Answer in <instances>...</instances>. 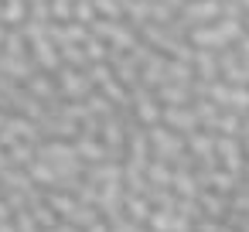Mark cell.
<instances>
[{
	"instance_id": "6da1fadb",
	"label": "cell",
	"mask_w": 249,
	"mask_h": 232,
	"mask_svg": "<svg viewBox=\"0 0 249 232\" xmlns=\"http://www.w3.org/2000/svg\"><path fill=\"white\" fill-rule=\"evenodd\" d=\"M242 35V28H239V21L235 18H229V21H222L218 28H201V31H195L191 35V41L195 45H201V48H222V45H229L232 38H239Z\"/></svg>"
},
{
	"instance_id": "7a4b0ae2",
	"label": "cell",
	"mask_w": 249,
	"mask_h": 232,
	"mask_svg": "<svg viewBox=\"0 0 249 232\" xmlns=\"http://www.w3.org/2000/svg\"><path fill=\"white\" fill-rule=\"evenodd\" d=\"M215 157H218V164L225 167V171H232V174H239L242 178V164H246V150H242V143L235 140V137H215Z\"/></svg>"
},
{
	"instance_id": "3957f363",
	"label": "cell",
	"mask_w": 249,
	"mask_h": 232,
	"mask_svg": "<svg viewBox=\"0 0 249 232\" xmlns=\"http://www.w3.org/2000/svg\"><path fill=\"white\" fill-rule=\"evenodd\" d=\"M150 140H154V150H157V161H178L181 154H184V140L181 137H174V133H167V130H150Z\"/></svg>"
},
{
	"instance_id": "277c9868",
	"label": "cell",
	"mask_w": 249,
	"mask_h": 232,
	"mask_svg": "<svg viewBox=\"0 0 249 232\" xmlns=\"http://www.w3.org/2000/svg\"><path fill=\"white\" fill-rule=\"evenodd\" d=\"M198 205H201V215H208V218H225L229 215V195H222V191L201 188L198 191Z\"/></svg>"
},
{
	"instance_id": "5b68a950",
	"label": "cell",
	"mask_w": 249,
	"mask_h": 232,
	"mask_svg": "<svg viewBox=\"0 0 249 232\" xmlns=\"http://www.w3.org/2000/svg\"><path fill=\"white\" fill-rule=\"evenodd\" d=\"M171 191H174L178 198H198V191H201V181L195 178V171H191V167H174Z\"/></svg>"
},
{
	"instance_id": "8992f818",
	"label": "cell",
	"mask_w": 249,
	"mask_h": 232,
	"mask_svg": "<svg viewBox=\"0 0 249 232\" xmlns=\"http://www.w3.org/2000/svg\"><path fill=\"white\" fill-rule=\"evenodd\" d=\"M150 212H154V205H150V198H147V195H126V201H123V215H126L130 222L147 225Z\"/></svg>"
},
{
	"instance_id": "52a82bcc",
	"label": "cell",
	"mask_w": 249,
	"mask_h": 232,
	"mask_svg": "<svg viewBox=\"0 0 249 232\" xmlns=\"http://www.w3.org/2000/svg\"><path fill=\"white\" fill-rule=\"evenodd\" d=\"M45 201L58 212V218H69V215L75 212V205H79V198H75V195H69V191H48V195H45Z\"/></svg>"
},
{
	"instance_id": "ba28073f",
	"label": "cell",
	"mask_w": 249,
	"mask_h": 232,
	"mask_svg": "<svg viewBox=\"0 0 249 232\" xmlns=\"http://www.w3.org/2000/svg\"><path fill=\"white\" fill-rule=\"evenodd\" d=\"M147 181H150V184H160V188H171L174 167H171L167 161H150V164H147Z\"/></svg>"
},
{
	"instance_id": "9c48e42d",
	"label": "cell",
	"mask_w": 249,
	"mask_h": 232,
	"mask_svg": "<svg viewBox=\"0 0 249 232\" xmlns=\"http://www.w3.org/2000/svg\"><path fill=\"white\" fill-rule=\"evenodd\" d=\"M28 174H31V181L41 184V188H55V184H58V174H55V167H52L48 161H35Z\"/></svg>"
},
{
	"instance_id": "30bf717a",
	"label": "cell",
	"mask_w": 249,
	"mask_h": 232,
	"mask_svg": "<svg viewBox=\"0 0 249 232\" xmlns=\"http://www.w3.org/2000/svg\"><path fill=\"white\" fill-rule=\"evenodd\" d=\"M28 208H31V215H35V222H38L41 229H48V225H58V222H62V218H58V212H55V208H52V205H48L45 198L31 201Z\"/></svg>"
},
{
	"instance_id": "8fae6325",
	"label": "cell",
	"mask_w": 249,
	"mask_h": 232,
	"mask_svg": "<svg viewBox=\"0 0 249 232\" xmlns=\"http://www.w3.org/2000/svg\"><path fill=\"white\" fill-rule=\"evenodd\" d=\"M164 120H167V126H178V130H195L198 126V116L195 113H188V109H167L164 113Z\"/></svg>"
},
{
	"instance_id": "7c38bea8",
	"label": "cell",
	"mask_w": 249,
	"mask_h": 232,
	"mask_svg": "<svg viewBox=\"0 0 249 232\" xmlns=\"http://www.w3.org/2000/svg\"><path fill=\"white\" fill-rule=\"evenodd\" d=\"M218 11H222L218 0H198V4L188 7V18H191V21H212Z\"/></svg>"
},
{
	"instance_id": "4fadbf2b",
	"label": "cell",
	"mask_w": 249,
	"mask_h": 232,
	"mask_svg": "<svg viewBox=\"0 0 249 232\" xmlns=\"http://www.w3.org/2000/svg\"><path fill=\"white\" fill-rule=\"evenodd\" d=\"M212 130H218L222 137H239L242 133V120H239V113H225V116H218L212 123Z\"/></svg>"
},
{
	"instance_id": "5bb4252c",
	"label": "cell",
	"mask_w": 249,
	"mask_h": 232,
	"mask_svg": "<svg viewBox=\"0 0 249 232\" xmlns=\"http://www.w3.org/2000/svg\"><path fill=\"white\" fill-rule=\"evenodd\" d=\"M75 154H79V157H86V161H92V164H99V161L106 157V150H103V147H96V143H86V140L75 147Z\"/></svg>"
},
{
	"instance_id": "9a60e30c",
	"label": "cell",
	"mask_w": 249,
	"mask_h": 232,
	"mask_svg": "<svg viewBox=\"0 0 249 232\" xmlns=\"http://www.w3.org/2000/svg\"><path fill=\"white\" fill-rule=\"evenodd\" d=\"M198 69H201V75H205V79H212L218 65H215V58H212V55H198Z\"/></svg>"
},
{
	"instance_id": "2e32d148",
	"label": "cell",
	"mask_w": 249,
	"mask_h": 232,
	"mask_svg": "<svg viewBox=\"0 0 249 232\" xmlns=\"http://www.w3.org/2000/svg\"><path fill=\"white\" fill-rule=\"evenodd\" d=\"M11 161H18V164H31V150H28V147H14Z\"/></svg>"
},
{
	"instance_id": "e0dca14e",
	"label": "cell",
	"mask_w": 249,
	"mask_h": 232,
	"mask_svg": "<svg viewBox=\"0 0 249 232\" xmlns=\"http://www.w3.org/2000/svg\"><path fill=\"white\" fill-rule=\"evenodd\" d=\"M4 218H14V208L7 205V198H0V222Z\"/></svg>"
},
{
	"instance_id": "ac0fdd59",
	"label": "cell",
	"mask_w": 249,
	"mask_h": 232,
	"mask_svg": "<svg viewBox=\"0 0 249 232\" xmlns=\"http://www.w3.org/2000/svg\"><path fill=\"white\" fill-rule=\"evenodd\" d=\"M239 52L249 58V35H239Z\"/></svg>"
},
{
	"instance_id": "d6986e66",
	"label": "cell",
	"mask_w": 249,
	"mask_h": 232,
	"mask_svg": "<svg viewBox=\"0 0 249 232\" xmlns=\"http://www.w3.org/2000/svg\"><path fill=\"white\" fill-rule=\"evenodd\" d=\"M0 232H18V229H14V222H11V218H4V222H0Z\"/></svg>"
},
{
	"instance_id": "ffe728a7",
	"label": "cell",
	"mask_w": 249,
	"mask_h": 232,
	"mask_svg": "<svg viewBox=\"0 0 249 232\" xmlns=\"http://www.w3.org/2000/svg\"><path fill=\"white\" fill-rule=\"evenodd\" d=\"M242 184H249V157H246V164H242Z\"/></svg>"
},
{
	"instance_id": "44dd1931",
	"label": "cell",
	"mask_w": 249,
	"mask_h": 232,
	"mask_svg": "<svg viewBox=\"0 0 249 232\" xmlns=\"http://www.w3.org/2000/svg\"><path fill=\"white\" fill-rule=\"evenodd\" d=\"M218 232H235V229H232L229 222H222V225H218Z\"/></svg>"
},
{
	"instance_id": "7402d4cb",
	"label": "cell",
	"mask_w": 249,
	"mask_h": 232,
	"mask_svg": "<svg viewBox=\"0 0 249 232\" xmlns=\"http://www.w3.org/2000/svg\"><path fill=\"white\" fill-rule=\"evenodd\" d=\"M242 137H249V116L242 120Z\"/></svg>"
},
{
	"instance_id": "603a6c76",
	"label": "cell",
	"mask_w": 249,
	"mask_h": 232,
	"mask_svg": "<svg viewBox=\"0 0 249 232\" xmlns=\"http://www.w3.org/2000/svg\"><path fill=\"white\" fill-rule=\"evenodd\" d=\"M242 4H246V7H249V0H242Z\"/></svg>"
},
{
	"instance_id": "cb8c5ba5",
	"label": "cell",
	"mask_w": 249,
	"mask_h": 232,
	"mask_svg": "<svg viewBox=\"0 0 249 232\" xmlns=\"http://www.w3.org/2000/svg\"><path fill=\"white\" fill-rule=\"evenodd\" d=\"M246 24H249V21H246Z\"/></svg>"
}]
</instances>
